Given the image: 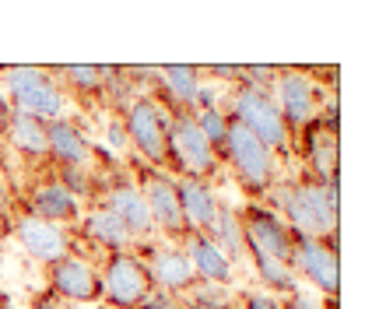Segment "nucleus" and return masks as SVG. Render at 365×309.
<instances>
[{"mask_svg":"<svg viewBox=\"0 0 365 309\" xmlns=\"http://www.w3.org/2000/svg\"><path fill=\"white\" fill-rule=\"evenodd\" d=\"M29 309H63V303H60L53 292H46V295H39V299H36Z\"/></svg>","mask_w":365,"mask_h":309,"instance_id":"33","label":"nucleus"},{"mask_svg":"<svg viewBox=\"0 0 365 309\" xmlns=\"http://www.w3.org/2000/svg\"><path fill=\"white\" fill-rule=\"evenodd\" d=\"M299 137H302L299 151H302V158L309 166L306 176L319 179V183L341 176V141H337L341 133H330L319 120H313L306 131H299Z\"/></svg>","mask_w":365,"mask_h":309,"instance_id":"18","label":"nucleus"},{"mask_svg":"<svg viewBox=\"0 0 365 309\" xmlns=\"http://www.w3.org/2000/svg\"><path fill=\"white\" fill-rule=\"evenodd\" d=\"M11 106H7V98H0V137H4V131H7V123H11Z\"/></svg>","mask_w":365,"mask_h":309,"instance_id":"34","label":"nucleus"},{"mask_svg":"<svg viewBox=\"0 0 365 309\" xmlns=\"http://www.w3.org/2000/svg\"><path fill=\"white\" fill-rule=\"evenodd\" d=\"M29 211H32L36 218L60 225V228H74V225L81 221V215H85L81 201L56 176L32 183V190H29Z\"/></svg>","mask_w":365,"mask_h":309,"instance_id":"16","label":"nucleus"},{"mask_svg":"<svg viewBox=\"0 0 365 309\" xmlns=\"http://www.w3.org/2000/svg\"><path fill=\"white\" fill-rule=\"evenodd\" d=\"M165 166L173 169L169 176H190V179H207L222 173V158L215 155V148L207 144V137L197 127V116L190 109H169V155Z\"/></svg>","mask_w":365,"mask_h":309,"instance_id":"4","label":"nucleus"},{"mask_svg":"<svg viewBox=\"0 0 365 309\" xmlns=\"http://www.w3.org/2000/svg\"><path fill=\"white\" fill-rule=\"evenodd\" d=\"M207 74H211V78H222V81H232V85H239V81H242L239 67H228V64H215V67H207Z\"/></svg>","mask_w":365,"mask_h":309,"instance_id":"32","label":"nucleus"},{"mask_svg":"<svg viewBox=\"0 0 365 309\" xmlns=\"http://www.w3.org/2000/svg\"><path fill=\"white\" fill-rule=\"evenodd\" d=\"M176 179V193H180V211H182V221L190 232H211L215 225V215H218V190L215 183L207 179H190V176H173Z\"/></svg>","mask_w":365,"mask_h":309,"instance_id":"19","label":"nucleus"},{"mask_svg":"<svg viewBox=\"0 0 365 309\" xmlns=\"http://www.w3.org/2000/svg\"><path fill=\"white\" fill-rule=\"evenodd\" d=\"M63 309H102L98 303H63Z\"/></svg>","mask_w":365,"mask_h":309,"instance_id":"35","label":"nucleus"},{"mask_svg":"<svg viewBox=\"0 0 365 309\" xmlns=\"http://www.w3.org/2000/svg\"><path fill=\"white\" fill-rule=\"evenodd\" d=\"M225 113L235 123H242L253 137H260L274 155H292V151H295V148H292V133H288L281 113H277V106H274L271 91L253 88V85L239 81V85L232 88V98H228Z\"/></svg>","mask_w":365,"mask_h":309,"instance_id":"5","label":"nucleus"},{"mask_svg":"<svg viewBox=\"0 0 365 309\" xmlns=\"http://www.w3.org/2000/svg\"><path fill=\"white\" fill-rule=\"evenodd\" d=\"M242 309H281V299L271 292H246L242 295Z\"/></svg>","mask_w":365,"mask_h":309,"instance_id":"30","label":"nucleus"},{"mask_svg":"<svg viewBox=\"0 0 365 309\" xmlns=\"http://www.w3.org/2000/svg\"><path fill=\"white\" fill-rule=\"evenodd\" d=\"M7 232H11V228H7V221L0 218V246H4V243H7Z\"/></svg>","mask_w":365,"mask_h":309,"instance_id":"36","label":"nucleus"},{"mask_svg":"<svg viewBox=\"0 0 365 309\" xmlns=\"http://www.w3.org/2000/svg\"><path fill=\"white\" fill-rule=\"evenodd\" d=\"M246 260H253L257 278L267 285L264 292H271V295H295V292H299L295 267L281 264V260H271V257H264V253H246Z\"/></svg>","mask_w":365,"mask_h":309,"instance_id":"25","label":"nucleus"},{"mask_svg":"<svg viewBox=\"0 0 365 309\" xmlns=\"http://www.w3.org/2000/svg\"><path fill=\"white\" fill-rule=\"evenodd\" d=\"M207 235L222 246V253L232 264L246 260V239H242V221H239V208L235 204H228V201L218 204V215H215V225H211Z\"/></svg>","mask_w":365,"mask_h":309,"instance_id":"24","label":"nucleus"},{"mask_svg":"<svg viewBox=\"0 0 365 309\" xmlns=\"http://www.w3.org/2000/svg\"><path fill=\"white\" fill-rule=\"evenodd\" d=\"M137 309H182V299H180V295H173V292L151 288V292L144 295V303H140Z\"/></svg>","mask_w":365,"mask_h":309,"instance_id":"28","label":"nucleus"},{"mask_svg":"<svg viewBox=\"0 0 365 309\" xmlns=\"http://www.w3.org/2000/svg\"><path fill=\"white\" fill-rule=\"evenodd\" d=\"M239 221H242V239H246V253H264L271 260H281V264L292 267V257H295V235L288 232V225L281 221V215L260 204V201H250L242 211H239Z\"/></svg>","mask_w":365,"mask_h":309,"instance_id":"9","label":"nucleus"},{"mask_svg":"<svg viewBox=\"0 0 365 309\" xmlns=\"http://www.w3.org/2000/svg\"><path fill=\"white\" fill-rule=\"evenodd\" d=\"M7 144L25 155V158H49V123L36 120V116H25V113H11V123H7Z\"/></svg>","mask_w":365,"mask_h":309,"instance_id":"22","label":"nucleus"},{"mask_svg":"<svg viewBox=\"0 0 365 309\" xmlns=\"http://www.w3.org/2000/svg\"><path fill=\"white\" fill-rule=\"evenodd\" d=\"M193 116H197L200 133L207 137V144L215 148V155L222 158V151H225V133H228V113L222 106H211V109H200V113H193Z\"/></svg>","mask_w":365,"mask_h":309,"instance_id":"27","label":"nucleus"},{"mask_svg":"<svg viewBox=\"0 0 365 309\" xmlns=\"http://www.w3.org/2000/svg\"><path fill=\"white\" fill-rule=\"evenodd\" d=\"M277 215L299 239H337L341 221V176L319 183L313 176L295 179L292 186L274 190Z\"/></svg>","mask_w":365,"mask_h":309,"instance_id":"1","label":"nucleus"},{"mask_svg":"<svg viewBox=\"0 0 365 309\" xmlns=\"http://www.w3.org/2000/svg\"><path fill=\"white\" fill-rule=\"evenodd\" d=\"M200 78H204V71H200V67H190V64L158 67V81H162V88L169 91L173 109H190V113H193L197 91H200Z\"/></svg>","mask_w":365,"mask_h":309,"instance_id":"23","label":"nucleus"},{"mask_svg":"<svg viewBox=\"0 0 365 309\" xmlns=\"http://www.w3.org/2000/svg\"><path fill=\"white\" fill-rule=\"evenodd\" d=\"M281 309H337V299H327V306L313 299V295H302V292H295L288 303H281Z\"/></svg>","mask_w":365,"mask_h":309,"instance_id":"29","label":"nucleus"},{"mask_svg":"<svg viewBox=\"0 0 365 309\" xmlns=\"http://www.w3.org/2000/svg\"><path fill=\"white\" fill-rule=\"evenodd\" d=\"M46 278H49V292L60 303H102L98 264L78 250H71L67 257L46 267Z\"/></svg>","mask_w":365,"mask_h":309,"instance_id":"11","label":"nucleus"},{"mask_svg":"<svg viewBox=\"0 0 365 309\" xmlns=\"http://www.w3.org/2000/svg\"><path fill=\"white\" fill-rule=\"evenodd\" d=\"M81 232H85V239L95 243V246H102L106 253H123V250H134V235L127 232V225L116 218L109 208H102V204H95L88 208L85 215H81Z\"/></svg>","mask_w":365,"mask_h":309,"instance_id":"21","label":"nucleus"},{"mask_svg":"<svg viewBox=\"0 0 365 309\" xmlns=\"http://www.w3.org/2000/svg\"><path fill=\"white\" fill-rule=\"evenodd\" d=\"M49 158L60 169H91L95 144L85 137V131L78 123H71L63 116V120H53L49 123Z\"/></svg>","mask_w":365,"mask_h":309,"instance_id":"20","label":"nucleus"},{"mask_svg":"<svg viewBox=\"0 0 365 309\" xmlns=\"http://www.w3.org/2000/svg\"><path fill=\"white\" fill-rule=\"evenodd\" d=\"M123 131L137 155L151 169H165L169 155V109L155 95H137L123 106Z\"/></svg>","mask_w":365,"mask_h":309,"instance_id":"6","label":"nucleus"},{"mask_svg":"<svg viewBox=\"0 0 365 309\" xmlns=\"http://www.w3.org/2000/svg\"><path fill=\"white\" fill-rule=\"evenodd\" d=\"M182 250L190 257V267L197 274V285H211V288H222L235 281V264L222 253V246L204 235V232H186L182 235Z\"/></svg>","mask_w":365,"mask_h":309,"instance_id":"17","label":"nucleus"},{"mask_svg":"<svg viewBox=\"0 0 365 309\" xmlns=\"http://www.w3.org/2000/svg\"><path fill=\"white\" fill-rule=\"evenodd\" d=\"M53 74L56 78H63L60 85L63 91H78V95H98V91L106 88V81H102V74H98V67H91V64H71V67H53Z\"/></svg>","mask_w":365,"mask_h":309,"instance_id":"26","label":"nucleus"},{"mask_svg":"<svg viewBox=\"0 0 365 309\" xmlns=\"http://www.w3.org/2000/svg\"><path fill=\"white\" fill-rule=\"evenodd\" d=\"M106 137H109V148L113 151H127V131H123V116H116V120H109V131H106Z\"/></svg>","mask_w":365,"mask_h":309,"instance_id":"31","label":"nucleus"},{"mask_svg":"<svg viewBox=\"0 0 365 309\" xmlns=\"http://www.w3.org/2000/svg\"><path fill=\"white\" fill-rule=\"evenodd\" d=\"M0 78H4V91H7V106L14 113L36 116L46 123L67 116V91L49 67L18 64V67H4Z\"/></svg>","mask_w":365,"mask_h":309,"instance_id":"2","label":"nucleus"},{"mask_svg":"<svg viewBox=\"0 0 365 309\" xmlns=\"http://www.w3.org/2000/svg\"><path fill=\"white\" fill-rule=\"evenodd\" d=\"M148 278H151V288H162V292H173V295H186L197 288V274L190 267V257L182 250V243H158V246H148Z\"/></svg>","mask_w":365,"mask_h":309,"instance_id":"15","label":"nucleus"},{"mask_svg":"<svg viewBox=\"0 0 365 309\" xmlns=\"http://www.w3.org/2000/svg\"><path fill=\"white\" fill-rule=\"evenodd\" d=\"M271 98L292 137L299 131H306L319 116V109H323L319 85L313 81L309 71H299V67H277V78L271 85Z\"/></svg>","mask_w":365,"mask_h":309,"instance_id":"7","label":"nucleus"},{"mask_svg":"<svg viewBox=\"0 0 365 309\" xmlns=\"http://www.w3.org/2000/svg\"><path fill=\"white\" fill-rule=\"evenodd\" d=\"M222 155L228 158V169H232L235 183H239L253 201L267 197V190H274V179H277V155H274L260 137H253L242 123H235L232 116H228L225 151H222Z\"/></svg>","mask_w":365,"mask_h":309,"instance_id":"3","label":"nucleus"},{"mask_svg":"<svg viewBox=\"0 0 365 309\" xmlns=\"http://www.w3.org/2000/svg\"><path fill=\"white\" fill-rule=\"evenodd\" d=\"M11 232H14L18 246L25 250V257L43 267L56 264L60 257H67V253L74 250L71 228H60V225H53V221L36 218L32 211H21L18 218L11 221Z\"/></svg>","mask_w":365,"mask_h":309,"instance_id":"12","label":"nucleus"},{"mask_svg":"<svg viewBox=\"0 0 365 309\" xmlns=\"http://www.w3.org/2000/svg\"><path fill=\"white\" fill-rule=\"evenodd\" d=\"M292 267L299 278H309L313 288L327 299H337L341 292V257H337V239H299L295 235V257Z\"/></svg>","mask_w":365,"mask_h":309,"instance_id":"13","label":"nucleus"},{"mask_svg":"<svg viewBox=\"0 0 365 309\" xmlns=\"http://www.w3.org/2000/svg\"><path fill=\"white\" fill-rule=\"evenodd\" d=\"M98 278H102V303L109 309H137L151 292L148 264L137 250L106 253V260L98 264Z\"/></svg>","mask_w":365,"mask_h":309,"instance_id":"8","label":"nucleus"},{"mask_svg":"<svg viewBox=\"0 0 365 309\" xmlns=\"http://www.w3.org/2000/svg\"><path fill=\"white\" fill-rule=\"evenodd\" d=\"M98 204L109 208L116 218L127 225V232L134 235V243H144V239L158 235V232H155V221H151V211H148V204H144V193H140V186H137L130 176L120 173L113 183H106Z\"/></svg>","mask_w":365,"mask_h":309,"instance_id":"14","label":"nucleus"},{"mask_svg":"<svg viewBox=\"0 0 365 309\" xmlns=\"http://www.w3.org/2000/svg\"><path fill=\"white\" fill-rule=\"evenodd\" d=\"M137 186L144 193V204L151 211L155 221V232L165 235L169 243H182V235L190 232L180 211V193H176V179L169 176L165 169H151V166H140L137 169Z\"/></svg>","mask_w":365,"mask_h":309,"instance_id":"10","label":"nucleus"}]
</instances>
